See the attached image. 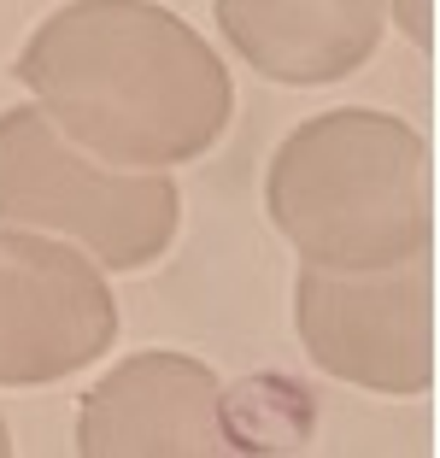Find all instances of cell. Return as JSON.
<instances>
[{
	"label": "cell",
	"mask_w": 440,
	"mask_h": 458,
	"mask_svg": "<svg viewBox=\"0 0 440 458\" xmlns=\"http://www.w3.org/2000/svg\"><path fill=\"white\" fill-rule=\"evenodd\" d=\"M293 329L311 364L370 394L435 388V259L411 253L370 270L306 265L293 283Z\"/></svg>",
	"instance_id": "cell-4"
},
{
	"label": "cell",
	"mask_w": 440,
	"mask_h": 458,
	"mask_svg": "<svg viewBox=\"0 0 440 458\" xmlns=\"http://www.w3.org/2000/svg\"><path fill=\"white\" fill-rule=\"evenodd\" d=\"M224 382L182 352H135L82 394V458H224L235 453Z\"/></svg>",
	"instance_id": "cell-6"
},
{
	"label": "cell",
	"mask_w": 440,
	"mask_h": 458,
	"mask_svg": "<svg viewBox=\"0 0 440 458\" xmlns=\"http://www.w3.org/2000/svg\"><path fill=\"white\" fill-rule=\"evenodd\" d=\"M176 217L165 171L89 159L41 106L0 112V224L65 235L106 270H147L176 242Z\"/></svg>",
	"instance_id": "cell-3"
},
{
	"label": "cell",
	"mask_w": 440,
	"mask_h": 458,
	"mask_svg": "<svg viewBox=\"0 0 440 458\" xmlns=\"http://www.w3.org/2000/svg\"><path fill=\"white\" fill-rule=\"evenodd\" d=\"M13 71L77 148L135 171L200 159L235 112L229 65L153 0H71Z\"/></svg>",
	"instance_id": "cell-1"
},
{
	"label": "cell",
	"mask_w": 440,
	"mask_h": 458,
	"mask_svg": "<svg viewBox=\"0 0 440 458\" xmlns=\"http://www.w3.org/2000/svg\"><path fill=\"white\" fill-rule=\"evenodd\" d=\"M265 206L306 265L370 270L435 247L428 141L393 112H317L270 159Z\"/></svg>",
	"instance_id": "cell-2"
},
{
	"label": "cell",
	"mask_w": 440,
	"mask_h": 458,
	"mask_svg": "<svg viewBox=\"0 0 440 458\" xmlns=\"http://www.w3.org/2000/svg\"><path fill=\"white\" fill-rule=\"evenodd\" d=\"M6 453H13V441H6V418H0V458H6Z\"/></svg>",
	"instance_id": "cell-9"
},
{
	"label": "cell",
	"mask_w": 440,
	"mask_h": 458,
	"mask_svg": "<svg viewBox=\"0 0 440 458\" xmlns=\"http://www.w3.org/2000/svg\"><path fill=\"white\" fill-rule=\"evenodd\" d=\"M118 341V300L82 247L0 229V388L77 377Z\"/></svg>",
	"instance_id": "cell-5"
},
{
	"label": "cell",
	"mask_w": 440,
	"mask_h": 458,
	"mask_svg": "<svg viewBox=\"0 0 440 458\" xmlns=\"http://www.w3.org/2000/svg\"><path fill=\"white\" fill-rule=\"evenodd\" d=\"M212 13L258 77L317 89L370 65L382 47L387 0H212Z\"/></svg>",
	"instance_id": "cell-7"
},
{
	"label": "cell",
	"mask_w": 440,
	"mask_h": 458,
	"mask_svg": "<svg viewBox=\"0 0 440 458\" xmlns=\"http://www.w3.org/2000/svg\"><path fill=\"white\" fill-rule=\"evenodd\" d=\"M428 0H393V18H400V30L417 41V47H435V24H428Z\"/></svg>",
	"instance_id": "cell-8"
}]
</instances>
